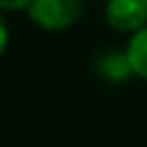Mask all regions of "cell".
Wrapping results in <instances>:
<instances>
[{"instance_id":"cell-1","label":"cell","mask_w":147,"mask_h":147,"mask_svg":"<svg viewBox=\"0 0 147 147\" xmlns=\"http://www.w3.org/2000/svg\"><path fill=\"white\" fill-rule=\"evenodd\" d=\"M84 12V0H30L27 15L37 27L61 32L71 27Z\"/></svg>"},{"instance_id":"cell-2","label":"cell","mask_w":147,"mask_h":147,"mask_svg":"<svg viewBox=\"0 0 147 147\" xmlns=\"http://www.w3.org/2000/svg\"><path fill=\"white\" fill-rule=\"evenodd\" d=\"M105 22L115 32L135 34L147 25V0H108Z\"/></svg>"},{"instance_id":"cell-3","label":"cell","mask_w":147,"mask_h":147,"mask_svg":"<svg viewBox=\"0 0 147 147\" xmlns=\"http://www.w3.org/2000/svg\"><path fill=\"white\" fill-rule=\"evenodd\" d=\"M93 71L100 81H105L110 86L125 84L130 76H135L130 59H127V52H120V49H108V52L98 54L93 61Z\"/></svg>"},{"instance_id":"cell-4","label":"cell","mask_w":147,"mask_h":147,"mask_svg":"<svg viewBox=\"0 0 147 147\" xmlns=\"http://www.w3.org/2000/svg\"><path fill=\"white\" fill-rule=\"evenodd\" d=\"M125 52H127V59H130L132 74L147 81V25L132 34Z\"/></svg>"},{"instance_id":"cell-5","label":"cell","mask_w":147,"mask_h":147,"mask_svg":"<svg viewBox=\"0 0 147 147\" xmlns=\"http://www.w3.org/2000/svg\"><path fill=\"white\" fill-rule=\"evenodd\" d=\"M7 42H10V30H7V22L3 17V10H0V54L7 49Z\"/></svg>"},{"instance_id":"cell-6","label":"cell","mask_w":147,"mask_h":147,"mask_svg":"<svg viewBox=\"0 0 147 147\" xmlns=\"http://www.w3.org/2000/svg\"><path fill=\"white\" fill-rule=\"evenodd\" d=\"M30 0H0V10H27Z\"/></svg>"}]
</instances>
